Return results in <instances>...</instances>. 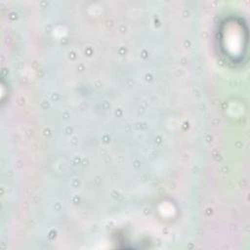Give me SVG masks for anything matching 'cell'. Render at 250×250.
<instances>
[{
  "label": "cell",
  "mask_w": 250,
  "mask_h": 250,
  "mask_svg": "<svg viewBox=\"0 0 250 250\" xmlns=\"http://www.w3.org/2000/svg\"><path fill=\"white\" fill-rule=\"evenodd\" d=\"M248 32L240 18H229L222 21L218 30V43L222 55L233 64L244 61L247 50Z\"/></svg>",
  "instance_id": "1"
}]
</instances>
